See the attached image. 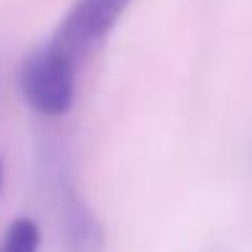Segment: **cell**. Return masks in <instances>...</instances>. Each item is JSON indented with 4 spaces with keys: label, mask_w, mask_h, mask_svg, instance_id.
I'll return each instance as SVG.
<instances>
[{
    "label": "cell",
    "mask_w": 252,
    "mask_h": 252,
    "mask_svg": "<svg viewBox=\"0 0 252 252\" xmlns=\"http://www.w3.org/2000/svg\"><path fill=\"white\" fill-rule=\"evenodd\" d=\"M44 233L33 217H17L8 222L0 239V252H41Z\"/></svg>",
    "instance_id": "cell-4"
},
{
    "label": "cell",
    "mask_w": 252,
    "mask_h": 252,
    "mask_svg": "<svg viewBox=\"0 0 252 252\" xmlns=\"http://www.w3.org/2000/svg\"><path fill=\"white\" fill-rule=\"evenodd\" d=\"M0 187H3V163H0Z\"/></svg>",
    "instance_id": "cell-5"
},
{
    "label": "cell",
    "mask_w": 252,
    "mask_h": 252,
    "mask_svg": "<svg viewBox=\"0 0 252 252\" xmlns=\"http://www.w3.org/2000/svg\"><path fill=\"white\" fill-rule=\"evenodd\" d=\"M35 176L46 209L55 214L60 252H106V228L84 201L71 152L60 138L46 136L35 144Z\"/></svg>",
    "instance_id": "cell-1"
},
{
    "label": "cell",
    "mask_w": 252,
    "mask_h": 252,
    "mask_svg": "<svg viewBox=\"0 0 252 252\" xmlns=\"http://www.w3.org/2000/svg\"><path fill=\"white\" fill-rule=\"evenodd\" d=\"M130 3L133 0H73L52 41L82 65L109 38Z\"/></svg>",
    "instance_id": "cell-3"
},
{
    "label": "cell",
    "mask_w": 252,
    "mask_h": 252,
    "mask_svg": "<svg viewBox=\"0 0 252 252\" xmlns=\"http://www.w3.org/2000/svg\"><path fill=\"white\" fill-rule=\"evenodd\" d=\"M76 79L79 63L49 38L22 57L17 84L30 111L46 120H57L73 109Z\"/></svg>",
    "instance_id": "cell-2"
}]
</instances>
